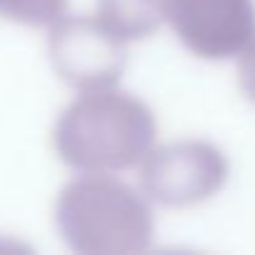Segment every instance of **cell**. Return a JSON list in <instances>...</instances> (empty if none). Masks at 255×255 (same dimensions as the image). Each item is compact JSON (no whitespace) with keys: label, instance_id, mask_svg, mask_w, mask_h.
<instances>
[{"label":"cell","instance_id":"obj_5","mask_svg":"<svg viewBox=\"0 0 255 255\" xmlns=\"http://www.w3.org/2000/svg\"><path fill=\"white\" fill-rule=\"evenodd\" d=\"M95 18L125 45L148 40L165 20V0H98Z\"/></svg>","mask_w":255,"mask_h":255},{"label":"cell","instance_id":"obj_6","mask_svg":"<svg viewBox=\"0 0 255 255\" xmlns=\"http://www.w3.org/2000/svg\"><path fill=\"white\" fill-rule=\"evenodd\" d=\"M70 0H0V18L23 25L50 30L63 15H68Z\"/></svg>","mask_w":255,"mask_h":255},{"label":"cell","instance_id":"obj_1","mask_svg":"<svg viewBox=\"0 0 255 255\" xmlns=\"http://www.w3.org/2000/svg\"><path fill=\"white\" fill-rule=\"evenodd\" d=\"M158 123L145 100L118 85L83 90L53 128V150L75 173L120 175L155 148Z\"/></svg>","mask_w":255,"mask_h":255},{"label":"cell","instance_id":"obj_2","mask_svg":"<svg viewBox=\"0 0 255 255\" xmlns=\"http://www.w3.org/2000/svg\"><path fill=\"white\" fill-rule=\"evenodd\" d=\"M55 225L68 248L80 255L143 253L155 230L148 195L105 173H78L63 185Z\"/></svg>","mask_w":255,"mask_h":255},{"label":"cell","instance_id":"obj_3","mask_svg":"<svg viewBox=\"0 0 255 255\" xmlns=\"http://www.w3.org/2000/svg\"><path fill=\"white\" fill-rule=\"evenodd\" d=\"M50 60L60 80L78 93L118 85L128 48L93 15H63L50 30Z\"/></svg>","mask_w":255,"mask_h":255},{"label":"cell","instance_id":"obj_4","mask_svg":"<svg viewBox=\"0 0 255 255\" xmlns=\"http://www.w3.org/2000/svg\"><path fill=\"white\" fill-rule=\"evenodd\" d=\"M140 170V190L148 200H158L165 205H175L195 195L208 175V163L193 148L168 145L153 148L145 160L138 165Z\"/></svg>","mask_w":255,"mask_h":255}]
</instances>
